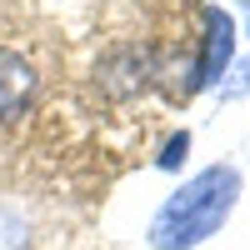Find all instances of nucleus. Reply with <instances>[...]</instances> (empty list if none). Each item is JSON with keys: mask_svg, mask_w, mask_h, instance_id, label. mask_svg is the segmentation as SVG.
Here are the masks:
<instances>
[{"mask_svg": "<svg viewBox=\"0 0 250 250\" xmlns=\"http://www.w3.org/2000/svg\"><path fill=\"white\" fill-rule=\"evenodd\" d=\"M240 190H245V175L225 160L195 170L160 200V210L150 215V230H145V245L150 250H200L205 240H215L230 225Z\"/></svg>", "mask_w": 250, "mask_h": 250, "instance_id": "obj_1", "label": "nucleus"}, {"mask_svg": "<svg viewBox=\"0 0 250 250\" xmlns=\"http://www.w3.org/2000/svg\"><path fill=\"white\" fill-rule=\"evenodd\" d=\"M240 20L235 10H220V5H200V40H195V65H190V95L200 90H215L230 65L240 60Z\"/></svg>", "mask_w": 250, "mask_h": 250, "instance_id": "obj_2", "label": "nucleus"}, {"mask_svg": "<svg viewBox=\"0 0 250 250\" xmlns=\"http://www.w3.org/2000/svg\"><path fill=\"white\" fill-rule=\"evenodd\" d=\"M35 90H40V75L30 55H20L15 45H0V125L25 115L35 105Z\"/></svg>", "mask_w": 250, "mask_h": 250, "instance_id": "obj_3", "label": "nucleus"}, {"mask_svg": "<svg viewBox=\"0 0 250 250\" xmlns=\"http://www.w3.org/2000/svg\"><path fill=\"white\" fill-rule=\"evenodd\" d=\"M190 145H195L190 130H170V140H165V145H160V155H155V170H165V175L185 170V160H190Z\"/></svg>", "mask_w": 250, "mask_h": 250, "instance_id": "obj_4", "label": "nucleus"}, {"mask_svg": "<svg viewBox=\"0 0 250 250\" xmlns=\"http://www.w3.org/2000/svg\"><path fill=\"white\" fill-rule=\"evenodd\" d=\"M225 80H230V85H220V105H225V100H240V95H250V55H245V60H235Z\"/></svg>", "mask_w": 250, "mask_h": 250, "instance_id": "obj_5", "label": "nucleus"}, {"mask_svg": "<svg viewBox=\"0 0 250 250\" xmlns=\"http://www.w3.org/2000/svg\"><path fill=\"white\" fill-rule=\"evenodd\" d=\"M235 10L245 15V35H250V0H235Z\"/></svg>", "mask_w": 250, "mask_h": 250, "instance_id": "obj_6", "label": "nucleus"}]
</instances>
